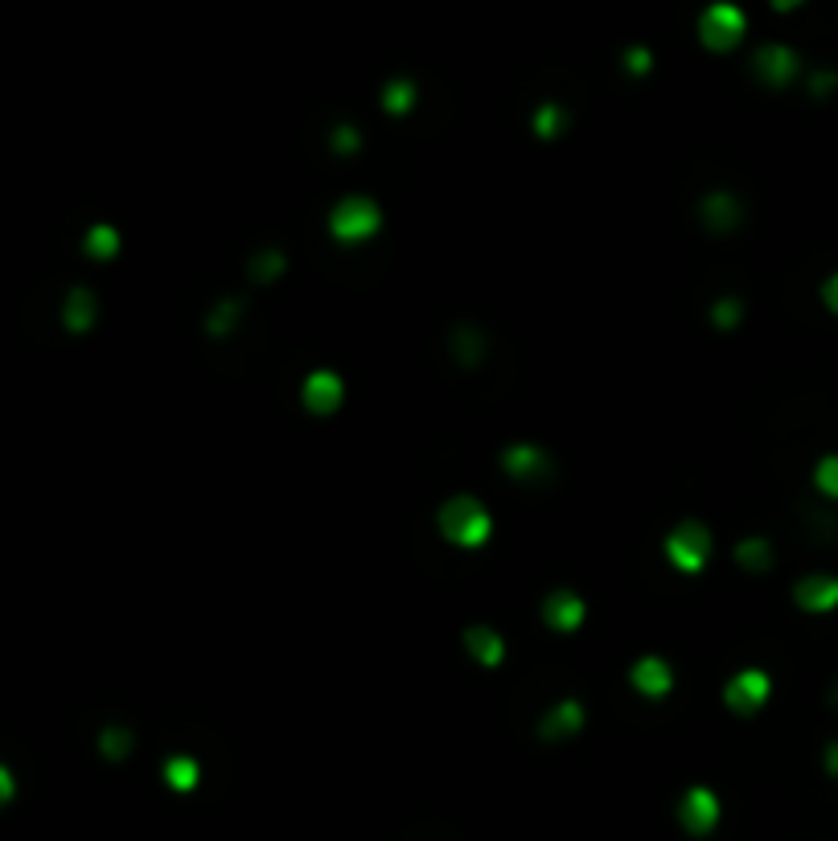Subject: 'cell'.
<instances>
[{
    "label": "cell",
    "mask_w": 838,
    "mask_h": 841,
    "mask_svg": "<svg viewBox=\"0 0 838 841\" xmlns=\"http://www.w3.org/2000/svg\"><path fill=\"white\" fill-rule=\"evenodd\" d=\"M469 644H473V656L485 661V665H497V661H501V640H497L489 628H469Z\"/></svg>",
    "instance_id": "obj_14"
},
{
    "label": "cell",
    "mask_w": 838,
    "mask_h": 841,
    "mask_svg": "<svg viewBox=\"0 0 838 841\" xmlns=\"http://www.w3.org/2000/svg\"><path fill=\"white\" fill-rule=\"evenodd\" d=\"M629 677H634V690L650 694V698H662V694H670V686H674V673H670V665L662 656H641Z\"/></svg>",
    "instance_id": "obj_9"
},
{
    "label": "cell",
    "mask_w": 838,
    "mask_h": 841,
    "mask_svg": "<svg viewBox=\"0 0 838 841\" xmlns=\"http://www.w3.org/2000/svg\"><path fill=\"white\" fill-rule=\"evenodd\" d=\"M814 488H818L822 497L838 501V452L822 455L818 464H814Z\"/></svg>",
    "instance_id": "obj_13"
},
{
    "label": "cell",
    "mask_w": 838,
    "mask_h": 841,
    "mask_svg": "<svg viewBox=\"0 0 838 841\" xmlns=\"http://www.w3.org/2000/svg\"><path fill=\"white\" fill-rule=\"evenodd\" d=\"M666 555L678 571H703V567H707V555H711V534H707V525L683 522L666 538Z\"/></svg>",
    "instance_id": "obj_3"
},
{
    "label": "cell",
    "mask_w": 838,
    "mask_h": 841,
    "mask_svg": "<svg viewBox=\"0 0 838 841\" xmlns=\"http://www.w3.org/2000/svg\"><path fill=\"white\" fill-rule=\"evenodd\" d=\"M822 763H826V772L838 780V743H830V747H826V759H822Z\"/></svg>",
    "instance_id": "obj_20"
},
{
    "label": "cell",
    "mask_w": 838,
    "mask_h": 841,
    "mask_svg": "<svg viewBox=\"0 0 838 841\" xmlns=\"http://www.w3.org/2000/svg\"><path fill=\"white\" fill-rule=\"evenodd\" d=\"M440 525H445V538H452L457 546H481L489 538V513L473 497H452L440 509Z\"/></svg>",
    "instance_id": "obj_1"
},
{
    "label": "cell",
    "mask_w": 838,
    "mask_h": 841,
    "mask_svg": "<svg viewBox=\"0 0 838 841\" xmlns=\"http://www.w3.org/2000/svg\"><path fill=\"white\" fill-rule=\"evenodd\" d=\"M342 394H345L342 378H338V374H329V370L312 374V378L305 382V406L308 411H317V415L338 411V406H342Z\"/></svg>",
    "instance_id": "obj_8"
},
{
    "label": "cell",
    "mask_w": 838,
    "mask_h": 841,
    "mask_svg": "<svg viewBox=\"0 0 838 841\" xmlns=\"http://www.w3.org/2000/svg\"><path fill=\"white\" fill-rule=\"evenodd\" d=\"M91 320H95V300H91V292H70V300H67V329H74V333H86L91 329Z\"/></svg>",
    "instance_id": "obj_12"
},
{
    "label": "cell",
    "mask_w": 838,
    "mask_h": 841,
    "mask_svg": "<svg viewBox=\"0 0 838 841\" xmlns=\"http://www.w3.org/2000/svg\"><path fill=\"white\" fill-rule=\"evenodd\" d=\"M822 304H826V312L830 317H838V271L822 284Z\"/></svg>",
    "instance_id": "obj_18"
},
{
    "label": "cell",
    "mask_w": 838,
    "mask_h": 841,
    "mask_svg": "<svg viewBox=\"0 0 838 841\" xmlns=\"http://www.w3.org/2000/svg\"><path fill=\"white\" fill-rule=\"evenodd\" d=\"M547 620L555 624V628H576V624L583 620V604L571 591H559V595L547 600Z\"/></svg>",
    "instance_id": "obj_11"
},
{
    "label": "cell",
    "mask_w": 838,
    "mask_h": 841,
    "mask_svg": "<svg viewBox=\"0 0 838 841\" xmlns=\"http://www.w3.org/2000/svg\"><path fill=\"white\" fill-rule=\"evenodd\" d=\"M678 817H683V825L695 833V838H703V833H711L719 821V801H716V792L711 789H691L683 796V808H678Z\"/></svg>",
    "instance_id": "obj_7"
},
{
    "label": "cell",
    "mask_w": 838,
    "mask_h": 841,
    "mask_svg": "<svg viewBox=\"0 0 838 841\" xmlns=\"http://www.w3.org/2000/svg\"><path fill=\"white\" fill-rule=\"evenodd\" d=\"M736 555H740V562H744V567L760 571V567H769V542H744Z\"/></svg>",
    "instance_id": "obj_17"
},
{
    "label": "cell",
    "mask_w": 838,
    "mask_h": 841,
    "mask_svg": "<svg viewBox=\"0 0 838 841\" xmlns=\"http://www.w3.org/2000/svg\"><path fill=\"white\" fill-rule=\"evenodd\" d=\"M13 792H17V780H13V772L0 763V805H9V801H13Z\"/></svg>",
    "instance_id": "obj_19"
},
{
    "label": "cell",
    "mask_w": 838,
    "mask_h": 841,
    "mask_svg": "<svg viewBox=\"0 0 838 841\" xmlns=\"http://www.w3.org/2000/svg\"><path fill=\"white\" fill-rule=\"evenodd\" d=\"M165 780H169V789L189 792L193 784H198V768L189 763V756H177V759H169V768H165Z\"/></svg>",
    "instance_id": "obj_15"
},
{
    "label": "cell",
    "mask_w": 838,
    "mask_h": 841,
    "mask_svg": "<svg viewBox=\"0 0 838 841\" xmlns=\"http://www.w3.org/2000/svg\"><path fill=\"white\" fill-rule=\"evenodd\" d=\"M740 37H744V13L732 4H716L703 13V42L711 50H732Z\"/></svg>",
    "instance_id": "obj_5"
},
{
    "label": "cell",
    "mask_w": 838,
    "mask_h": 841,
    "mask_svg": "<svg viewBox=\"0 0 838 841\" xmlns=\"http://www.w3.org/2000/svg\"><path fill=\"white\" fill-rule=\"evenodd\" d=\"M756 74H760L765 83L781 86L798 74V58H793V50H786V46H765V50L756 54Z\"/></svg>",
    "instance_id": "obj_10"
},
{
    "label": "cell",
    "mask_w": 838,
    "mask_h": 841,
    "mask_svg": "<svg viewBox=\"0 0 838 841\" xmlns=\"http://www.w3.org/2000/svg\"><path fill=\"white\" fill-rule=\"evenodd\" d=\"M793 600L802 612L810 616H822V612H835L838 607V579L835 575H805L798 591H793Z\"/></svg>",
    "instance_id": "obj_6"
},
{
    "label": "cell",
    "mask_w": 838,
    "mask_h": 841,
    "mask_svg": "<svg viewBox=\"0 0 838 841\" xmlns=\"http://www.w3.org/2000/svg\"><path fill=\"white\" fill-rule=\"evenodd\" d=\"M116 247H120V235H116L111 226H95V230L86 235V251L95 254V259H111Z\"/></svg>",
    "instance_id": "obj_16"
},
{
    "label": "cell",
    "mask_w": 838,
    "mask_h": 841,
    "mask_svg": "<svg viewBox=\"0 0 838 841\" xmlns=\"http://www.w3.org/2000/svg\"><path fill=\"white\" fill-rule=\"evenodd\" d=\"M769 694H772L769 673L744 670V673H736V677L728 682V690H723V702H728V710H736L740 719H748V714H756V710L769 702Z\"/></svg>",
    "instance_id": "obj_4"
},
{
    "label": "cell",
    "mask_w": 838,
    "mask_h": 841,
    "mask_svg": "<svg viewBox=\"0 0 838 841\" xmlns=\"http://www.w3.org/2000/svg\"><path fill=\"white\" fill-rule=\"evenodd\" d=\"M378 205L370 198H342L338 210L329 214V230L342 238V242H362V238H370L378 230Z\"/></svg>",
    "instance_id": "obj_2"
}]
</instances>
